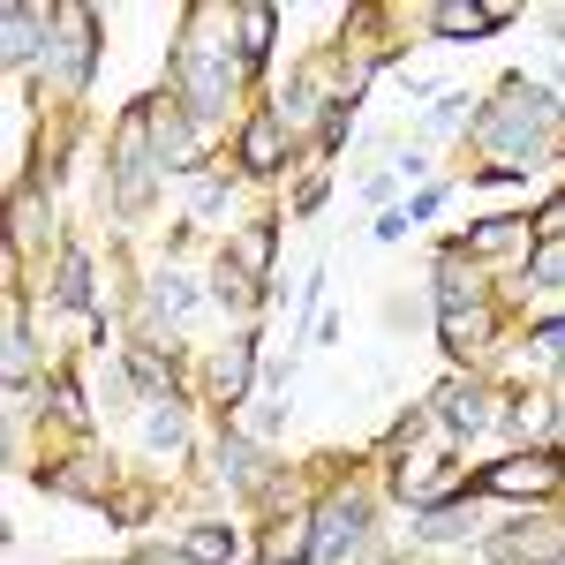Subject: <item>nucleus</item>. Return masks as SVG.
<instances>
[{
  "mask_svg": "<svg viewBox=\"0 0 565 565\" xmlns=\"http://www.w3.org/2000/svg\"><path fill=\"white\" fill-rule=\"evenodd\" d=\"M362 527H370V498H340V505H324V513H317V565H332Z\"/></svg>",
  "mask_w": 565,
  "mask_h": 565,
  "instance_id": "5",
  "label": "nucleus"
},
{
  "mask_svg": "<svg viewBox=\"0 0 565 565\" xmlns=\"http://www.w3.org/2000/svg\"><path fill=\"white\" fill-rule=\"evenodd\" d=\"M129 385L143 392V399H159V407H174V370L151 348H129Z\"/></svg>",
  "mask_w": 565,
  "mask_h": 565,
  "instance_id": "13",
  "label": "nucleus"
},
{
  "mask_svg": "<svg viewBox=\"0 0 565 565\" xmlns=\"http://www.w3.org/2000/svg\"><path fill=\"white\" fill-rule=\"evenodd\" d=\"M53 76H61V84H84L90 76V15H68V23H61V61H53Z\"/></svg>",
  "mask_w": 565,
  "mask_h": 565,
  "instance_id": "11",
  "label": "nucleus"
},
{
  "mask_svg": "<svg viewBox=\"0 0 565 565\" xmlns=\"http://www.w3.org/2000/svg\"><path fill=\"white\" fill-rule=\"evenodd\" d=\"M189 309H196V287H189V279H174V271H167V279H159V317H167V324H174V317H189Z\"/></svg>",
  "mask_w": 565,
  "mask_h": 565,
  "instance_id": "19",
  "label": "nucleus"
},
{
  "mask_svg": "<svg viewBox=\"0 0 565 565\" xmlns=\"http://www.w3.org/2000/svg\"><path fill=\"white\" fill-rule=\"evenodd\" d=\"M151 129H159V159H167V167H181V159L196 151V143H189V129H196V121H189V114H174V106H151Z\"/></svg>",
  "mask_w": 565,
  "mask_h": 565,
  "instance_id": "15",
  "label": "nucleus"
},
{
  "mask_svg": "<svg viewBox=\"0 0 565 565\" xmlns=\"http://www.w3.org/2000/svg\"><path fill=\"white\" fill-rule=\"evenodd\" d=\"M558 482V452H527V460H498V468H482L476 490H498V498H543Z\"/></svg>",
  "mask_w": 565,
  "mask_h": 565,
  "instance_id": "3",
  "label": "nucleus"
},
{
  "mask_svg": "<svg viewBox=\"0 0 565 565\" xmlns=\"http://www.w3.org/2000/svg\"><path fill=\"white\" fill-rule=\"evenodd\" d=\"M271 31H279V8H234V39H242V61H264Z\"/></svg>",
  "mask_w": 565,
  "mask_h": 565,
  "instance_id": "14",
  "label": "nucleus"
},
{
  "mask_svg": "<svg viewBox=\"0 0 565 565\" xmlns=\"http://www.w3.org/2000/svg\"><path fill=\"white\" fill-rule=\"evenodd\" d=\"M535 348H543V354H565V317H558V324H543V332H535Z\"/></svg>",
  "mask_w": 565,
  "mask_h": 565,
  "instance_id": "24",
  "label": "nucleus"
},
{
  "mask_svg": "<svg viewBox=\"0 0 565 565\" xmlns=\"http://www.w3.org/2000/svg\"><path fill=\"white\" fill-rule=\"evenodd\" d=\"M558 136H565L558 106H551L543 90H527V84H513L505 98H498V106H490V121H482V143H490L505 167H527V159H543Z\"/></svg>",
  "mask_w": 565,
  "mask_h": 565,
  "instance_id": "1",
  "label": "nucleus"
},
{
  "mask_svg": "<svg viewBox=\"0 0 565 565\" xmlns=\"http://www.w3.org/2000/svg\"><path fill=\"white\" fill-rule=\"evenodd\" d=\"M61 309H90V257L84 249L61 257Z\"/></svg>",
  "mask_w": 565,
  "mask_h": 565,
  "instance_id": "17",
  "label": "nucleus"
},
{
  "mask_svg": "<svg viewBox=\"0 0 565 565\" xmlns=\"http://www.w3.org/2000/svg\"><path fill=\"white\" fill-rule=\"evenodd\" d=\"M264 565H317V513L295 505L287 521L264 535Z\"/></svg>",
  "mask_w": 565,
  "mask_h": 565,
  "instance_id": "4",
  "label": "nucleus"
},
{
  "mask_svg": "<svg viewBox=\"0 0 565 565\" xmlns=\"http://www.w3.org/2000/svg\"><path fill=\"white\" fill-rule=\"evenodd\" d=\"M226 551H234V535H226V527H196V535H189V558H196V565H218Z\"/></svg>",
  "mask_w": 565,
  "mask_h": 565,
  "instance_id": "20",
  "label": "nucleus"
},
{
  "mask_svg": "<svg viewBox=\"0 0 565 565\" xmlns=\"http://www.w3.org/2000/svg\"><path fill=\"white\" fill-rule=\"evenodd\" d=\"M249 362H257V340H249V332H242L234 348H218V362H212V392L218 399H242V392H249Z\"/></svg>",
  "mask_w": 565,
  "mask_h": 565,
  "instance_id": "10",
  "label": "nucleus"
},
{
  "mask_svg": "<svg viewBox=\"0 0 565 565\" xmlns=\"http://www.w3.org/2000/svg\"><path fill=\"white\" fill-rule=\"evenodd\" d=\"M437 415H445L452 430H482V423H490V392H476V385H445V392H437Z\"/></svg>",
  "mask_w": 565,
  "mask_h": 565,
  "instance_id": "12",
  "label": "nucleus"
},
{
  "mask_svg": "<svg viewBox=\"0 0 565 565\" xmlns=\"http://www.w3.org/2000/svg\"><path fill=\"white\" fill-rule=\"evenodd\" d=\"M498 23H513V8H482V0H445L437 8V39H482Z\"/></svg>",
  "mask_w": 565,
  "mask_h": 565,
  "instance_id": "8",
  "label": "nucleus"
},
{
  "mask_svg": "<svg viewBox=\"0 0 565 565\" xmlns=\"http://www.w3.org/2000/svg\"><path fill=\"white\" fill-rule=\"evenodd\" d=\"M0 23H8V31H0V61H8V68L39 61V45H45V8H23V0H15Z\"/></svg>",
  "mask_w": 565,
  "mask_h": 565,
  "instance_id": "6",
  "label": "nucleus"
},
{
  "mask_svg": "<svg viewBox=\"0 0 565 565\" xmlns=\"http://www.w3.org/2000/svg\"><path fill=\"white\" fill-rule=\"evenodd\" d=\"M242 159H249L257 174H271V167H287V159H295V151H287V129H279V114H257V121H249Z\"/></svg>",
  "mask_w": 565,
  "mask_h": 565,
  "instance_id": "9",
  "label": "nucleus"
},
{
  "mask_svg": "<svg viewBox=\"0 0 565 565\" xmlns=\"http://www.w3.org/2000/svg\"><path fill=\"white\" fill-rule=\"evenodd\" d=\"M159 174V143H151V106H129L121 143H114V212H143Z\"/></svg>",
  "mask_w": 565,
  "mask_h": 565,
  "instance_id": "2",
  "label": "nucleus"
},
{
  "mask_svg": "<svg viewBox=\"0 0 565 565\" xmlns=\"http://www.w3.org/2000/svg\"><path fill=\"white\" fill-rule=\"evenodd\" d=\"M151 445H159V452L181 445V407H159V415H151Z\"/></svg>",
  "mask_w": 565,
  "mask_h": 565,
  "instance_id": "23",
  "label": "nucleus"
},
{
  "mask_svg": "<svg viewBox=\"0 0 565 565\" xmlns=\"http://www.w3.org/2000/svg\"><path fill=\"white\" fill-rule=\"evenodd\" d=\"M558 551H565V527L558 521H527V527H505V535H498V558H513V565L558 558Z\"/></svg>",
  "mask_w": 565,
  "mask_h": 565,
  "instance_id": "7",
  "label": "nucleus"
},
{
  "mask_svg": "<svg viewBox=\"0 0 565 565\" xmlns=\"http://www.w3.org/2000/svg\"><path fill=\"white\" fill-rule=\"evenodd\" d=\"M348 114H354V98H340V106L317 121V143H324V151H340V136H348Z\"/></svg>",
  "mask_w": 565,
  "mask_h": 565,
  "instance_id": "22",
  "label": "nucleus"
},
{
  "mask_svg": "<svg viewBox=\"0 0 565 565\" xmlns=\"http://www.w3.org/2000/svg\"><path fill=\"white\" fill-rule=\"evenodd\" d=\"M527 218H482L476 234H468V249H527Z\"/></svg>",
  "mask_w": 565,
  "mask_h": 565,
  "instance_id": "16",
  "label": "nucleus"
},
{
  "mask_svg": "<svg viewBox=\"0 0 565 565\" xmlns=\"http://www.w3.org/2000/svg\"><path fill=\"white\" fill-rule=\"evenodd\" d=\"M468 527H476V513H468V505H445V513H423V521H415V535H468Z\"/></svg>",
  "mask_w": 565,
  "mask_h": 565,
  "instance_id": "18",
  "label": "nucleus"
},
{
  "mask_svg": "<svg viewBox=\"0 0 565 565\" xmlns=\"http://www.w3.org/2000/svg\"><path fill=\"white\" fill-rule=\"evenodd\" d=\"M31 385V348H23V324H8V392Z\"/></svg>",
  "mask_w": 565,
  "mask_h": 565,
  "instance_id": "21",
  "label": "nucleus"
}]
</instances>
